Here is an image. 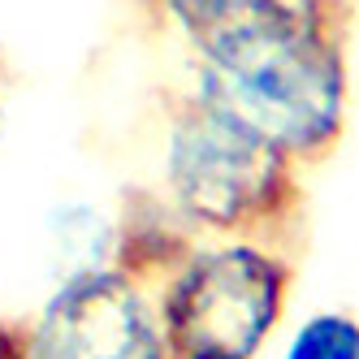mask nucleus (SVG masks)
Here are the masks:
<instances>
[{
  "label": "nucleus",
  "instance_id": "423d86ee",
  "mask_svg": "<svg viewBox=\"0 0 359 359\" xmlns=\"http://www.w3.org/2000/svg\"><path fill=\"white\" fill-rule=\"evenodd\" d=\"M286 359H359V320L351 312H312L290 333Z\"/></svg>",
  "mask_w": 359,
  "mask_h": 359
},
{
  "label": "nucleus",
  "instance_id": "39448f33",
  "mask_svg": "<svg viewBox=\"0 0 359 359\" xmlns=\"http://www.w3.org/2000/svg\"><path fill=\"white\" fill-rule=\"evenodd\" d=\"M147 5L187 39L191 57H195V53H208V48L277 18L294 0H147Z\"/></svg>",
  "mask_w": 359,
  "mask_h": 359
},
{
  "label": "nucleus",
  "instance_id": "f257e3e1",
  "mask_svg": "<svg viewBox=\"0 0 359 359\" xmlns=\"http://www.w3.org/2000/svg\"><path fill=\"white\" fill-rule=\"evenodd\" d=\"M195 95L307 165L346 130V48L338 0H294L208 53H195Z\"/></svg>",
  "mask_w": 359,
  "mask_h": 359
},
{
  "label": "nucleus",
  "instance_id": "7ed1b4c3",
  "mask_svg": "<svg viewBox=\"0 0 359 359\" xmlns=\"http://www.w3.org/2000/svg\"><path fill=\"white\" fill-rule=\"evenodd\" d=\"M294 269L277 247L195 243L156 290L169 359H255L286 316Z\"/></svg>",
  "mask_w": 359,
  "mask_h": 359
},
{
  "label": "nucleus",
  "instance_id": "20e7f679",
  "mask_svg": "<svg viewBox=\"0 0 359 359\" xmlns=\"http://www.w3.org/2000/svg\"><path fill=\"white\" fill-rule=\"evenodd\" d=\"M31 359H169L156 290L117 264H87L27 325Z\"/></svg>",
  "mask_w": 359,
  "mask_h": 359
},
{
  "label": "nucleus",
  "instance_id": "f03ea898",
  "mask_svg": "<svg viewBox=\"0 0 359 359\" xmlns=\"http://www.w3.org/2000/svg\"><path fill=\"white\" fill-rule=\"evenodd\" d=\"M169 208L191 234L243 238L281 251L303 212L299 161L203 95H182L165 130Z\"/></svg>",
  "mask_w": 359,
  "mask_h": 359
}]
</instances>
